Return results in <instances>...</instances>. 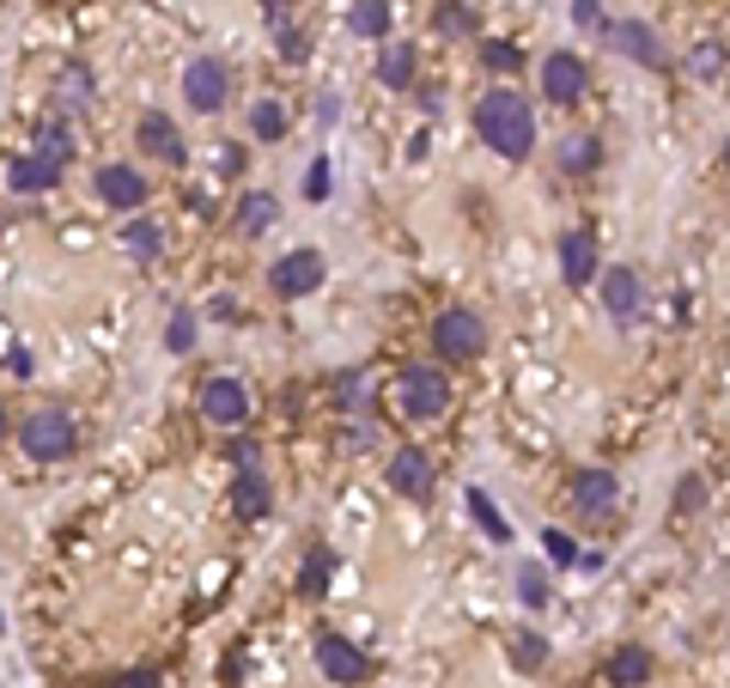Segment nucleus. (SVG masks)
Returning <instances> with one entry per match:
<instances>
[{
	"label": "nucleus",
	"mask_w": 730,
	"mask_h": 688,
	"mask_svg": "<svg viewBox=\"0 0 730 688\" xmlns=\"http://www.w3.org/2000/svg\"><path fill=\"white\" fill-rule=\"evenodd\" d=\"M475 134H482L487 153H499V159H530L535 153V110L530 98H518V86H494V92L475 104Z\"/></svg>",
	"instance_id": "1"
},
{
	"label": "nucleus",
	"mask_w": 730,
	"mask_h": 688,
	"mask_svg": "<svg viewBox=\"0 0 730 688\" xmlns=\"http://www.w3.org/2000/svg\"><path fill=\"white\" fill-rule=\"evenodd\" d=\"M19 445H25V457H37V464H67L79 451V426L67 409H37L19 426Z\"/></svg>",
	"instance_id": "2"
},
{
	"label": "nucleus",
	"mask_w": 730,
	"mask_h": 688,
	"mask_svg": "<svg viewBox=\"0 0 730 688\" xmlns=\"http://www.w3.org/2000/svg\"><path fill=\"white\" fill-rule=\"evenodd\" d=\"M432 347H439L444 359H482V354H487V323H482V311H463V304L439 311V318H432Z\"/></svg>",
	"instance_id": "3"
},
{
	"label": "nucleus",
	"mask_w": 730,
	"mask_h": 688,
	"mask_svg": "<svg viewBox=\"0 0 730 688\" xmlns=\"http://www.w3.org/2000/svg\"><path fill=\"white\" fill-rule=\"evenodd\" d=\"M396 402H402L408 421H439V414L451 409V385H444V371H432V366H408L402 378H396Z\"/></svg>",
	"instance_id": "4"
},
{
	"label": "nucleus",
	"mask_w": 730,
	"mask_h": 688,
	"mask_svg": "<svg viewBox=\"0 0 730 688\" xmlns=\"http://www.w3.org/2000/svg\"><path fill=\"white\" fill-rule=\"evenodd\" d=\"M323 275H329L323 251H287L268 268V292L274 299H311V292L323 287Z\"/></svg>",
	"instance_id": "5"
},
{
	"label": "nucleus",
	"mask_w": 730,
	"mask_h": 688,
	"mask_svg": "<svg viewBox=\"0 0 730 688\" xmlns=\"http://www.w3.org/2000/svg\"><path fill=\"white\" fill-rule=\"evenodd\" d=\"M585 86H590L585 55L554 49V55L542 62V98H548V104H578V98H585Z\"/></svg>",
	"instance_id": "6"
},
{
	"label": "nucleus",
	"mask_w": 730,
	"mask_h": 688,
	"mask_svg": "<svg viewBox=\"0 0 730 688\" xmlns=\"http://www.w3.org/2000/svg\"><path fill=\"white\" fill-rule=\"evenodd\" d=\"M602 37H609V49H621L627 62H639V67H664L670 62L664 37H657L645 19H609V25H602Z\"/></svg>",
	"instance_id": "7"
},
{
	"label": "nucleus",
	"mask_w": 730,
	"mask_h": 688,
	"mask_svg": "<svg viewBox=\"0 0 730 688\" xmlns=\"http://www.w3.org/2000/svg\"><path fill=\"white\" fill-rule=\"evenodd\" d=\"M384 476H390V488L402 493V500H432V481H439V469H432V457L420 445H402L390 457V469H384Z\"/></svg>",
	"instance_id": "8"
},
{
	"label": "nucleus",
	"mask_w": 730,
	"mask_h": 688,
	"mask_svg": "<svg viewBox=\"0 0 730 688\" xmlns=\"http://www.w3.org/2000/svg\"><path fill=\"white\" fill-rule=\"evenodd\" d=\"M91 189H98V201H104V208H117V213L146 208V177L134 171V165H98Z\"/></svg>",
	"instance_id": "9"
},
{
	"label": "nucleus",
	"mask_w": 730,
	"mask_h": 688,
	"mask_svg": "<svg viewBox=\"0 0 730 688\" xmlns=\"http://www.w3.org/2000/svg\"><path fill=\"white\" fill-rule=\"evenodd\" d=\"M225 86H232V80H225L220 55H196V62L182 67V98H189L196 110H208V116L225 104Z\"/></svg>",
	"instance_id": "10"
},
{
	"label": "nucleus",
	"mask_w": 730,
	"mask_h": 688,
	"mask_svg": "<svg viewBox=\"0 0 730 688\" xmlns=\"http://www.w3.org/2000/svg\"><path fill=\"white\" fill-rule=\"evenodd\" d=\"M134 141H141L146 159H165V165H182V159H189V146H182V129L165 116V110H146V116L134 122Z\"/></svg>",
	"instance_id": "11"
},
{
	"label": "nucleus",
	"mask_w": 730,
	"mask_h": 688,
	"mask_svg": "<svg viewBox=\"0 0 730 688\" xmlns=\"http://www.w3.org/2000/svg\"><path fill=\"white\" fill-rule=\"evenodd\" d=\"M317 670H323L329 683L353 688V683H365V652L341 634H317Z\"/></svg>",
	"instance_id": "12"
},
{
	"label": "nucleus",
	"mask_w": 730,
	"mask_h": 688,
	"mask_svg": "<svg viewBox=\"0 0 730 688\" xmlns=\"http://www.w3.org/2000/svg\"><path fill=\"white\" fill-rule=\"evenodd\" d=\"M201 414H208L213 426H244V414H250L244 385H237V378H208V385H201Z\"/></svg>",
	"instance_id": "13"
},
{
	"label": "nucleus",
	"mask_w": 730,
	"mask_h": 688,
	"mask_svg": "<svg viewBox=\"0 0 730 688\" xmlns=\"http://www.w3.org/2000/svg\"><path fill=\"white\" fill-rule=\"evenodd\" d=\"M597 263H602V256H597V238H590V232H566V238H561V280H566V287L585 292L590 280H597Z\"/></svg>",
	"instance_id": "14"
},
{
	"label": "nucleus",
	"mask_w": 730,
	"mask_h": 688,
	"mask_svg": "<svg viewBox=\"0 0 730 688\" xmlns=\"http://www.w3.org/2000/svg\"><path fill=\"white\" fill-rule=\"evenodd\" d=\"M232 512L244 518V524H256V518L274 512V488H268V476H262V469H237V481H232Z\"/></svg>",
	"instance_id": "15"
},
{
	"label": "nucleus",
	"mask_w": 730,
	"mask_h": 688,
	"mask_svg": "<svg viewBox=\"0 0 730 688\" xmlns=\"http://www.w3.org/2000/svg\"><path fill=\"white\" fill-rule=\"evenodd\" d=\"M602 304H609L615 323H633L639 304H645V287H639L633 268H609V280H602Z\"/></svg>",
	"instance_id": "16"
},
{
	"label": "nucleus",
	"mask_w": 730,
	"mask_h": 688,
	"mask_svg": "<svg viewBox=\"0 0 730 688\" xmlns=\"http://www.w3.org/2000/svg\"><path fill=\"white\" fill-rule=\"evenodd\" d=\"M615 493H621V481H615L609 469H578V476H573V500H578V512H609Z\"/></svg>",
	"instance_id": "17"
},
{
	"label": "nucleus",
	"mask_w": 730,
	"mask_h": 688,
	"mask_svg": "<svg viewBox=\"0 0 730 688\" xmlns=\"http://www.w3.org/2000/svg\"><path fill=\"white\" fill-rule=\"evenodd\" d=\"M7 177H13L19 196H43V189L62 184V165L43 159V153H25V159H13V171H7Z\"/></svg>",
	"instance_id": "18"
},
{
	"label": "nucleus",
	"mask_w": 730,
	"mask_h": 688,
	"mask_svg": "<svg viewBox=\"0 0 730 688\" xmlns=\"http://www.w3.org/2000/svg\"><path fill=\"white\" fill-rule=\"evenodd\" d=\"M414 74H420V49H414V43H390V49L378 55V80L390 86V92H408Z\"/></svg>",
	"instance_id": "19"
},
{
	"label": "nucleus",
	"mask_w": 730,
	"mask_h": 688,
	"mask_svg": "<svg viewBox=\"0 0 730 688\" xmlns=\"http://www.w3.org/2000/svg\"><path fill=\"white\" fill-rule=\"evenodd\" d=\"M652 670H657V664H652V652H645V646H621L609 658V683L615 688H645V683H652Z\"/></svg>",
	"instance_id": "20"
},
{
	"label": "nucleus",
	"mask_w": 730,
	"mask_h": 688,
	"mask_svg": "<svg viewBox=\"0 0 730 688\" xmlns=\"http://www.w3.org/2000/svg\"><path fill=\"white\" fill-rule=\"evenodd\" d=\"M122 251H129L134 263H158V251H165L158 220H129V225H122Z\"/></svg>",
	"instance_id": "21"
},
{
	"label": "nucleus",
	"mask_w": 730,
	"mask_h": 688,
	"mask_svg": "<svg viewBox=\"0 0 730 688\" xmlns=\"http://www.w3.org/2000/svg\"><path fill=\"white\" fill-rule=\"evenodd\" d=\"M597 165H602L597 134H573V141H561V171H566V177H590Z\"/></svg>",
	"instance_id": "22"
},
{
	"label": "nucleus",
	"mask_w": 730,
	"mask_h": 688,
	"mask_svg": "<svg viewBox=\"0 0 730 688\" xmlns=\"http://www.w3.org/2000/svg\"><path fill=\"white\" fill-rule=\"evenodd\" d=\"M274 220H280V201H274V196H262V189L237 196V225H244L250 238H256V232H268Z\"/></svg>",
	"instance_id": "23"
},
{
	"label": "nucleus",
	"mask_w": 730,
	"mask_h": 688,
	"mask_svg": "<svg viewBox=\"0 0 730 688\" xmlns=\"http://www.w3.org/2000/svg\"><path fill=\"white\" fill-rule=\"evenodd\" d=\"M463 500H469V518H475V524H482V536H487V543H499V548H506V543H511V524H506V518H499V506L487 500L482 488H469V493H463Z\"/></svg>",
	"instance_id": "24"
},
{
	"label": "nucleus",
	"mask_w": 730,
	"mask_h": 688,
	"mask_svg": "<svg viewBox=\"0 0 730 688\" xmlns=\"http://www.w3.org/2000/svg\"><path fill=\"white\" fill-rule=\"evenodd\" d=\"M347 25L360 31V37H390V0H353Z\"/></svg>",
	"instance_id": "25"
},
{
	"label": "nucleus",
	"mask_w": 730,
	"mask_h": 688,
	"mask_svg": "<svg viewBox=\"0 0 730 688\" xmlns=\"http://www.w3.org/2000/svg\"><path fill=\"white\" fill-rule=\"evenodd\" d=\"M55 104H62V110H86L91 104V67H67V74H62V86H55Z\"/></svg>",
	"instance_id": "26"
},
{
	"label": "nucleus",
	"mask_w": 730,
	"mask_h": 688,
	"mask_svg": "<svg viewBox=\"0 0 730 688\" xmlns=\"http://www.w3.org/2000/svg\"><path fill=\"white\" fill-rule=\"evenodd\" d=\"M250 129H256V141H280V134H287V104H280V98H262V104L250 110Z\"/></svg>",
	"instance_id": "27"
},
{
	"label": "nucleus",
	"mask_w": 730,
	"mask_h": 688,
	"mask_svg": "<svg viewBox=\"0 0 730 688\" xmlns=\"http://www.w3.org/2000/svg\"><path fill=\"white\" fill-rule=\"evenodd\" d=\"M37 153H43V159H55V165H62L67 153H74V129H67L62 116H49V122L37 129Z\"/></svg>",
	"instance_id": "28"
},
{
	"label": "nucleus",
	"mask_w": 730,
	"mask_h": 688,
	"mask_svg": "<svg viewBox=\"0 0 730 688\" xmlns=\"http://www.w3.org/2000/svg\"><path fill=\"white\" fill-rule=\"evenodd\" d=\"M511 664H518V670H542V664H548V640L530 634V628H518V634H511Z\"/></svg>",
	"instance_id": "29"
},
{
	"label": "nucleus",
	"mask_w": 730,
	"mask_h": 688,
	"mask_svg": "<svg viewBox=\"0 0 730 688\" xmlns=\"http://www.w3.org/2000/svg\"><path fill=\"white\" fill-rule=\"evenodd\" d=\"M688 74L694 80H718V74H725V43H694V55H688Z\"/></svg>",
	"instance_id": "30"
},
{
	"label": "nucleus",
	"mask_w": 730,
	"mask_h": 688,
	"mask_svg": "<svg viewBox=\"0 0 730 688\" xmlns=\"http://www.w3.org/2000/svg\"><path fill=\"white\" fill-rule=\"evenodd\" d=\"M482 62L494 67V74H518L523 49H518V43H506V37H494V43H482Z\"/></svg>",
	"instance_id": "31"
},
{
	"label": "nucleus",
	"mask_w": 730,
	"mask_h": 688,
	"mask_svg": "<svg viewBox=\"0 0 730 688\" xmlns=\"http://www.w3.org/2000/svg\"><path fill=\"white\" fill-rule=\"evenodd\" d=\"M518 597L530 609H542L548 603V567H535V561H530V567H518Z\"/></svg>",
	"instance_id": "32"
},
{
	"label": "nucleus",
	"mask_w": 730,
	"mask_h": 688,
	"mask_svg": "<svg viewBox=\"0 0 730 688\" xmlns=\"http://www.w3.org/2000/svg\"><path fill=\"white\" fill-rule=\"evenodd\" d=\"M299 591H305V597H323V591H329V555H323V548H317V555H305Z\"/></svg>",
	"instance_id": "33"
},
{
	"label": "nucleus",
	"mask_w": 730,
	"mask_h": 688,
	"mask_svg": "<svg viewBox=\"0 0 730 688\" xmlns=\"http://www.w3.org/2000/svg\"><path fill=\"white\" fill-rule=\"evenodd\" d=\"M165 347L170 354H189V347H196V318H189V311H177V318L165 323Z\"/></svg>",
	"instance_id": "34"
},
{
	"label": "nucleus",
	"mask_w": 730,
	"mask_h": 688,
	"mask_svg": "<svg viewBox=\"0 0 730 688\" xmlns=\"http://www.w3.org/2000/svg\"><path fill=\"white\" fill-rule=\"evenodd\" d=\"M542 548H548V561H554V567H573V561H578V548H573V536H566V530H542Z\"/></svg>",
	"instance_id": "35"
},
{
	"label": "nucleus",
	"mask_w": 730,
	"mask_h": 688,
	"mask_svg": "<svg viewBox=\"0 0 730 688\" xmlns=\"http://www.w3.org/2000/svg\"><path fill=\"white\" fill-rule=\"evenodd\" d=\"M329 184H335L329 159H311V171H305V201H329Z\"/></svg>",
	"instance_id": "36"
},
{
	"label": "nucleus",
	"mask_w": 730,
	"mask_h": 688,
	"mask_svg": "<svg viewBox=\"0 0 730 688\" xmlns=\"http://www.w3.org/2000/svg\"><path fill=\"white\" fill-rule=\"evenodd\" d=\"M439 31H451V37H456V31H475V13H469V7H456V0H444V7H439Z\"/></svg>",
	"instance_id": "37"
},
{
	"label": "nucleus",
	"mask_w": 730,
	"mask_h": 688,
	"mask_svg": "<svg viewBox=\"0 0 730 688\" xmlns=\"http://www.w3.org/2000/svg\"><path fill=\"white\" fill-rule=\"evenodd\" d=\"M274 25H280V55H287V62H305V55H311V43H305V31H292L287 19H274Z\"/></svg>",
	"instance_id": "38"
},
{
	"label": "nucleus",
	"mask_w": 730,
	"mask_h": 688,
	"mask_svg": "<svg viewBox=\"0 0 730 688\" xmlns=\"http://www.w3.org/2000/svg\"><path fill=\"white\" fill-rule=\"evenodd\" d=\"M335 402H341V409H365V402H372V390L360 385V371H347V378H341V397Z\"/></svg>",
	"instance_id": "39"
},
{
	"label": "nucleus",
	"mask_w": 730,
	"mask_h": 688,
	"mask_svg": "<svg viewBox=\"0 0 730 688\" xmlns=\"http://www.w3.org/2000/svg\"><path fill=\"white\" fill-rule=\"evenodd\" d=\"M573 19H578L585 31H602V25H609V19H602V0H573Z\"/></svg>",
	"instance_id": "40"
},
{
	"label": "nucleus",
	"mask_w": 730,
	"mask_h": 688,
	"mask_svg": "<svg viewBox=\"0 0 730 688\" xmlns=\"http://www.w3.org/2000/svg\"><path fill=\"white\" fill-rule=\"evenodd\" d=\"M110 688H158V670L153 664H141V670H129V676H117Z\"/></svg>",
	"instance_id": "41"
},
{
	"label": "nucleus",
	"mask_w": 730,
	"mask_h": 688,
	"mask_svg": "<svg viewBox=\"0 0 730 688\" xmlns=\"http://www.w3.org/2000/svg\"><path fill=\"white\" fill-rule=\"evenodd\" d=\"M237 469H262V445H256V439H244V445H237Z\"/></svg>",
	"instance_id": "42"
},
{
	"label": "nucleus",
	"mask_w": 730,
	"mask_h": 688,
	"mask_svg": "<svg viewBox=\"0 0 730 688\" xmlns=\"http://www.w3.org/2000/svg\"><path fill=\"white\" fill-rule=\"evenodd\" d=\"M700 500H706V493H700V476H688V481H682V512H694Z\"/></svg>",
	"instance_id": "43"
},
{
	"label": "nucleus",
	"mask_w": 730,
	"mask_h": 688,
	"mask_svg": "<svg viewBox=\"0 0 730 688\" xmlns=\"http://www.w3.org/2000/svg\"><path fill=\"white\" fill-rule=\"evenodd\" d=\"M262 13H268V25L274 19H287V0H262Z\"/></svg>",
	"instance_id": "44"
},
{
	"label": "nucleus",
	"mask_w": 730,
	"mask_h": 688,
	"mask_svg": "<svg viewBox=\"0 0 730 688\" xmlns=\"http://www.w3.org/2000/svg\"><path fill=\"white\" fill-rule=\"evenodd\" d=\"M0 433H7V409H0Z\"/></svg>",
	"instance_id": "45"
}]
</instances>
